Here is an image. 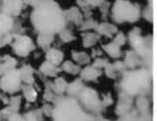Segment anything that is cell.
<instances>
[{
  "label": "cell",
  "mask_w": 157,
  "mask_h": 121,
  "mask_svg": "<svg viewBox=\"0 0 157 121\" xmlns=\"http://www.w3.org/2000/svg\"><path fill=\"white\" fill-rule=\"evenodd\" d=\"M32 23L39 33L54 34L65 29L67 23L64 11L53 0H41L33 7Z\"/></svg>",
  "instance_id": "obj_1"
},
{
  "label": "cell",
  "mask_w": 157,
  "mask_h": 121,
  "mask_svg": "<svg viewBox=\"0 0 157 121\" xmlns=\"http://www.w3.org/2000/svg\"><path fill=\"white\" fill-rule=\"evenodd\" d=\"M52 116L54 121H94L95 116L82 108L73 97L61 99L53 107Z\"/></svg>",
  "instance_id": "obj_2"
},
{
  "label": "cell",
  "mask_w": 157,
  "mask_h": 121,
  "mask_svg": "<svg viewBox=\"0 0 157 121\" xmlns=\"http://www.w3.org/2000/svg\"><path fill=\"white\" fill-rule=\"evenodd\" d=\"M150 71L135 70L125 72L123 80L121 81V88L123 92L130 96H132L145 94L150 88Z\"/></svg>",
  "instance_id": "obj_3"
},
{
  "label": "cell",
  "mask_w": 157,
  "mask_h": 121,
  "mask_svg": "<svg viewBox=\"0 0 157 121\" xmlns=\"http://www.w3.org/2000/svg\"><path fill=\"white\" fill-rule=\"evenodd\" d=\"M141 15L140 8L127 0H116L113 8V18L117 23L135 22Z\"/></svg>",
  "instance_id": "obj_4"
},
{
  "label": "cell",
  "mask_w": 157,
  "mask_h": 121,
  "mask_svg": "<svg viewBox=\"0 0 157 121\" xmlns=\"http://www.w3.org/2000/svg\"><path fill=\"white\" fill-rule=\"evenodd\" d=\"M79 104L90 114H98L102 109L101 100L95 90L84 87L77 96Z\"/></svg>",
  "instance_id": "obj_5"
},
{
  "label": "cell",
  "mask_w": 157,
  "mask_h": 121,
  "mask_svg": "<svg viewBox=\"0 0 157 121\" xmlns=\"http://www.w3.org/2000/svg\"><path fill=\"white\" fill-rule=\"evenodd\" d=\"M22 87V81L20 78L19 71L13 69L10 72L4 73L0 78V89L2 91L14 94L18 92Z\"/></svg>",
  "instance_id": "obj_6"
},
{
  "label": "cell",
  "mask_w": 157,
  "mask_h": 121,
  "mask_svg": "<svg viewBox=\"0 0 157 121\" xmlns=\"http://www.w3.org/2000/svg\"><path fill=\"white\" fill-rule=\"evenodd\" d=\"M12 42V47L14 53L19 57H27L33 50H34L33 40L27 35H14Z\"/></svg>",
  "instance_id": "obj_7"
},
{
  "label": "cell",
  "mask_w": 157,
  "mask_h": 121,
  "mask_svg": "<svg viewBox=\"0 0 157 121\" xmlns=\"http://www.w3.org/2000/svg\"><path fill=\"white\" fill-rule=\"evenodd\" d=\"M0 5V13L8 16L19 15L23 9V0H2Z\"/></svg>",
  "instance_id": "obj_8"
},
{
  "label": "cell",
  "mask_w": 157,
  "mask_h": 121,
  "mask_svg": "<svg viewBox=\"0 0 157 121\" xmlns=\"http://www.w3.org/2000/svg\"><path fill=\"white\" fill-rule=\"evenodd\" d=\"M132 96H128L125 92H121L119 96V102L116 106V113L118 115L123 116L128 111H132Z\"/></svg>",
  "instance_id": "obj_9"
},
{
  "label": "cell",
  "mask_w": 157,
  "mask_h": 121,
  "mask_svg": "<svg viewBox=\"0 0 157 121\" xmlns=\"http://www.w3.org/2000/svg\"><path fill=\"white\" fill-rule=\"evenodd\" d=\"M13 28V18L0 13V37L11 33Z\"/></svg>",
  "instance_id": "obj_10"
},
{
  "label": "cell",
  "mask_w": 157,
  "mask_h": 121,
  "mask_svg": "<svg viewBox=\"0 0 157 121\" xmlns=\"http://www.w3.org/2000/svg\"><path fill=\"white\" fill-rule=\"evenodd\" d=\"M63 57V53L56 49H49L46 53V61L54 65V66H58L59 64H61Z\"/></svg>",
  "instance_id": "obj_11"
},
{
  "label": "cell",
  "mask_w": 157,
  "mask_h": 121,
  "mask_svg": "<svg viewBox=\"0 0 157 121\" xmlns=\"http://www.w3.org/2000/svg\"><path fill=\"white\" fill-rule=\"evenodd\" d=\"M141 63H142L141 57L140 55H138L134 51H130V52L127 53L125 62H124L126 68L135 69L136 67L139 66Z\"/></svg>",
  "instance_id": "obj_12"
},
{
  "label": "cell",
  "mask_w": 157,
  "mask_h": 121,
  "mask_svg": "<svg viewBox=\"0 0 157 121\" xmlns=\"http://www.w3.org/2000/svg\"><path fill=\"white\" fill-rule=\"evenodd\" d=\"M64 14H65L67 21H71L75 25H81L83 23L82 14L75 7H71V9H69V10L64 11Z\"/></svg>",
  "instance_id": "obj_13"
},
{
  "label": "cell",
  "mask_w": 157,
  "mask_h": 121,
  "mask_svg": "<svg viewBox=\"0 0 157 121\" xmlns=\"http://www.w3.org/2000/svg\"><path fill=\"white\" fill-rule=\"evenodd\" d=\"M16 60L9 55H6L3 58L0 57V76H2L4 73L15 69Z\"/></svg>",
  "instance_id": "obj_14"
},
{
  "label": "cell",
  "mask_w": 157,
  "mask_h": 121,
  "mask_svg": "<svg viewBox=\"0 0 157 121\" xmlns=\"http://www.w3.org/2000/svg\"><path fill=\"white\" fill-rule=\"evenodd\" d=\"M80 74L82 79H84L86 81H94L96 80L102 74V72L90 66V67H86L82 71H80Z\"/></svg>",
  "instance_id": "obj_15"
},
{
  "label": "cell",
  "mask_w": 157,
  "mask_h": 121,
  "mask_svg": "<svg viewBox=\"0 0 157 121\" xmlns=\"http://www.w3.org/2000/svg\"><path fill=\"white\" fill-rule=\"evenodd\" d=\"M19 71V74H20V78L22 82H25L26 84H30L32 85L34 78H33V69L29 66V65H25L21 69L18 70Z\"/></svg>",
  "instance_id": "obj_16"
},
{
  "label": "cell",
  "mask_w": 157,
  "mask_h": 121,
  "mask_svg": "<svg viewBox=\"0 0 157 121\" xmlns=\"http://www.w3.org/2000/svg\"><path fill=\"white\" fill-rule=\"evenodd\" d=\"M85 86L82 83V81L80 79H76L73 82L70 83V84H67L66 91L71 97L75 98V97L78 96V95L80 94V92L82 91V89Z\"/></svg>",
  "instance_id": "obj_17"
},
{
  "label": "cell",
  "mask_w": 157,
  "mask_h": 121,
  "mask_svg": "<svg viewBox=\"0 0 157 121\" xmlns=\"http://www.w3.org/2000/svg\"><path fill=\"white\" fill-rule=\"evenodd\" d=\"M96 30L100 34H103V35L109 37V38L113 37V35L117 33V28L114 25L109 24V23H106V22L98 25Z\"/></svg>",
  "instance_id": "obj_18"
},
{
  "label": "cell",
  "mask_w": 157,
  "mask_h": 121,
  "mask_svg": "<svg viewBox=\"0 0 157 121\" xmlns=\"http://www.w3.org/2000/svg\"><path fill=\"white\" fill-rule=\"evenodd\" d=\"M20 101H21V97L20 96H15L13 97L10 100V105H9L7 108H5L3 110L2 113L5 114L7 116H10L12 115L17 114V111L20 107Z\"/></svg>",
  "instance_id": "obj_19"
},
{
  "label": "cell",
  "mask_w": 157,
  "mask_h": 121,
  "mask_svg": "<svg viewBox=\"0 0 157 121\" xmlns=\"http://www.w3.org/2000/svg\"><path fill=\"white\" fill-rule=\"evenodd\" d=\"M53 35L51 33H39L37 37V44L39 45V47L42 48L43 50H49L51 44L53 41Z\"/></svg>",
  "instance_id": "obj_20"
},
{
  "label": "cell",
  "mask_w": 157,
  "mask_h": 121,
  "mask_svg": "<svg viewBox=\"0 0 157 121\" xmlns=\"http://www.w3.org/2000/svg\"><path fill=\"white\" fill-rule=\"evenodd\" d=\"M40 72L46 76H56L57 73L60 72V69H58L57 66H54V65L45 61L40 66Z\"/></svg>",
  "instance_id": "obj_21"
},
{
  "label": "cell",
  "mask_w": 157,
  "mask_h": 121,
  "mask_svg": "<svg viewBox=\"0 0 157 121\" xmlns=\"http://www.w3.org/2000/svg\"><path fill=\"white\" fill-rule=\"evenodd\" d=\"M103 50L112 57L117 58L119 57H121V50H120V46L114 43L113 41L112 43H109L103 46Z\"/></svg>",
  "instance_id": "obj_22"
},
{
  "label": "cell",
  "mask_w": 157,
  "mask_h": 121,
  "mask_svg": "<svg viewBox=\"0 0 157 121\" xmlns=\"http://www.w3.org/2000/svg\"><path fill=\"white\" fill-rule=\"evenodd\" d=\"M22 91H23V96L24 97L29 101V102H33L36 100V97H37V94L34 90V88L30 85V84H26L24 86L21 87Z\"/></svg>",
  "instance_id": "obj_23"
},
{
  "label": "cell",
  "mask_w": 157,
  "mask_h": 121,
  "mask_svg": "<svg viewBox=\"0 0 157 121\" xmlns=\"http://www.w3.org/2000/svg\"><path fill=\"white\" fill-rule=\"evenodd\" d=\"M99 39V36L95 33H87L83 34V45L86 48H90L94 46Z\"/></svg>",
  "instance_id": "obj_24"
},
{
  "label": "cell",
  "mask_w": 157,
  "mask_h": 121,
  "mask_svg": "<svg viewBox=\"0 0 157 121\" xmlns=\"http://www.w3.org/2000/svg\"><path fill=\"white\" fill-rule=\"evenodd\" d=\"M136 106L140 114L142 115L149 114L147 113V111H149V101H147L146 97L141 96L138 97V99L136 100Z\"/></svg>",
  "instance_id": "obj_25"
},
{
  "label": "cell",
  "mask_w": 157,
  "mask_h": 121,
  "mask_svg": "<svg viewBox=\"0 0 157 121\" xmlns=\"http://www.w3.org/2000/svg\"><path fill=\"white\" fill-rule=\"evenodd\" d=\"M71 57L78 64H87L90 61V57L85 52H72Z\"/></svg>",
  "instance_id": "obj_26"
},
{
  "label": "cell",
  "mask_w": 157,
  "mask_h": 121,
  "mask_svg": "<svg viewBox=\"0 0 157 121\" xmlns=\"http://www.w3.org/2000/svg\"><path fill=\"white\" fill-rule=\"evenodd\" d=\"M66 87H67V82L63 78L58 77V78H56V80L54 81V85L52 88L56 94L62 95L63 92L66 91Z\"/></svg>",
  "instance_id": "obj_27"
},
{
  "label": "cell",
  "mask_w": 157,
  "mask_h": 121,
  "mask_svg": "<svg viewBox=\"0 0 157 121\" xmlns=\"http://www.w3.org/2000/svg\"><path fill=\"white\" fill-rule=\"evenodd\" d=\"M63 70L71 73V74H77L80 72V68L79 66H77V65L73 64L72 62L71 61H66L65 63L63 64Z\"/></svg>",
  "instance_id": "obj_28"
},
{
  "label": "cell",
  "mask_w": 157,
  "mask_h": 121,
  "mask_svg": "<svg viewBox=\"0 0 157 121\" xmlns=\"http://www.w3.org/2000/svg\"><path fill=\"white\" fill-rule=\"evenodd\" d=\"M105 0H77V3L79 4L80 7L85 8V7H95V6H100Z\"/></svg>",
  "instance_id": "obj_29"
},
{
  "label": "cell",
  "mask_w": 157,
  "mask_h": 121,
  "mask_svg": "<svg viewBox=\"0 0 157 121\" xmlns=\"http://www.w3.org/2000/svg\"><path fill=\"white\" fill-rule=\"evenodd\" d=\"M59 33V36H60V38L61 40H63L64 42H70L71 40H75V35L72 34V33L69 30V29H63Z\"/></svg>",
  "instance_id": "obj_30"
},
{
  "label": "cell",
  "mask_w": 157,
  "mask_h": 121,
  "mask_svg": "<svg viewBox=\"0 0 157 121\" xmlns=\"http://www.w3.org/2000/svg\"><path fill=\"white\" fill-rule=\"evenodd\" d=\"M42 113L40 111H33L28 113L24 115V118L26 121H40V115L39 114Z\"/></svg>",
  "instance_id": "obj_31"
},
{
  "label": "cell",
  "mask_w": 157,
  "mask_h": 121,
  "mask_svg": "<svg viewBox=\"0 0 157 121\" xmlns=\"http://www.w3.org/2000/svg\"><path fill=\"white\" fill-rule=\"evenodd\" d=\"M81 30L82 31H89V30H92V29H96L97 28V23L96 21L92 20V19H89L87 21H83V23L81 24Z\"/></svg>",
  "instance_id": "obj_32"
},
{
  "label": "cell",
  "mask_w": 157,
  "mask_h": 121,
  "mask_svg": "<svg viewBox=\"0 0 157 121\" xmlns=\"http://www.w3.org/2000/svg\"><path fill=\"white\" fill-rule=\"evenodd\" d=\"M13 34H12V33H6L4 35H2L0 37V49L3 48L4 46L8 45L12 43L13 39Z\"/></svg>",
  "instance_id": "obj_33"
},
{
  "label": "cell",
  "mask_w": 157,
  "mask_h": 121,
  "mask_svg": "<svg viewBox=\"0 0 157 121\" xmlns=\"http://www.w3.org/2000/svg\"><path fill=\"white\" fill-rule=\"evenodd\" d=\"M108 64H109V62L105 58H96L95 61L94 62V64H92V67L97 70H100L102 68H106Z\"/></svg>",
  "instance_id": "obj_34"
},
{
  "label": "cell",
  "mask_w": 157,
  "mask_h": 121,
  "mask_svg": "<svg viewBox=\"0 0 157 121\" xmlns=\"http://www.w3.org/2000/svg\"><path fill=\"white\" fill-rule=\"evenodd\" d=\"M113 42L116 43L117 45H119L120 47H121V46H123L126 43V36L122 33H118L116 34V36L114 37Z\"/></svg>",
  "instance_id": "obj_35"
},
{
  "label": "cell",
  "mask_w": 157,
  "mask_h": 121,
  "mask_svg": "<svg viewBox=\"0 0 157 121\" xmlns=\"http://www.w3.org/2000/svg\"><path fill=\"white\" fill-rule=\"evenodd\" d=\"M112 103H113V99H112V96H110V95H108L107 96H104L103 100L101 101V105H102V107H108Z\"/></svg>",
  "instance_id": "obj_36"
},
{
  "label": "cell",
  "mask_w": 157,
  "mask_h": 121,
  "mask_svg": "<svg viewBox=\"0 0 157 121\" xmlns=\"http://www.w3.org/2000/svg\"><path fill=\"white\" fill-rule=\"evenodd\" d=\"M8 120L9 121H26L24 116L19 115L18 114H14V115H12L10 116H8Z\"/></svg>",
  "instance_id": "obj_37"
},
{
  "label": "cell",
  "mask_w": 157,
  "mask_h": 121,
  "mask_svg": "<svg viewBox=\"0 0 157 121\" xmlns=\"http://www.w3.org/2000/svg\"><path fill=\"white\" fill-rule=\"evenodd\" d=\"M43 113L46 114L47 115H52V111H53V107H51V105H45L43 108Z\"/></svg>",
  "instance_id": "obj_38"
},
{
  "label": "cell",
  "mask_w": 157,
  "mask_h": 121,
  "mask_svg": "<svg viewBox=\"0 0 157 121\" xmlns=\"http://www.w3.org/2000/svg\"><path fill=\"white\" fill-rule=\"evenodd\" d=\"M40 1L41 0H23V3H25L27 5H31L33 7H35Z\"/></svg>",
  "instance_id": "obj_39"
},
{
  "label": "cell",
  "mask_w": 157,
  "mask_h": 121,
  "mask_svg": "<svg viewBox=\"0 0 157 121\" xmlns=\"http://www.w3.org/2000/svg\"><path fill=\"white\" fill-rule=\"evenodd\" d=\"M94 121H109V120L105 119V118H102V117H100V116H97V117H95V120Z\"/></svg>",
  "instance_id": "obj_40"
},
{
  "label": "cell",
  "mask_w": 157,
  "mask_h": 121,
  "mask_svg": "<svg viewBox=\"0 0 157 121\" xmlns=\"http://www.w3.org/2000/svg\"><path fill=\"white\" fill-rule=\"evenodd\" d=\"M0 98H1V95H0Z\"/></svg>",
  "instance_id": "obj_41"
}]
</instances>
